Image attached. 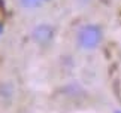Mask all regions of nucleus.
Wrapping results in <instances>:
<instances>
[{
	"label": "nucleus",
	"mask_w": 121,
	"mask_h": 113,
	"mask_svg": "<svg viewBox=\"0 0 121 113\" xmlns=\"http://www.w3.org/2000/svg\"><path fill=\"white\" fill-rule=\"evenodd\" d=\"M2 31H3V22H0V34H2Z\"/></svg>",
	"instance_id": "nucleus-5"
},
{
	"label": "nucleus",
	"mask_w": 121,
	"mask_h": 113,
	"mask_svg": "<svg viewBox=\"0 0 121 113\" xmlns=\"http://www.w3.org/2000/svg\"><path fill=\"white\" fill-rule=\"evenodd\" d=\"M4 3L0 0V22H3V20H4Z\"/></svg>",
	"instance_id": "nucleus-4"
},
{
	"label": "nucleus",
	"mask_w": 121,
	"mask_h": 113,
	"mask_svg": "<svg viewBox=\"0 0 121 113\" xmlns=\"http://www.w3.org/2000/svg\"><path fill=\"white\" fill-rule=\"evenodd\" d=\"M103 40V30L99 24H85L76 34V45L82 51H94Z\"/></svg>",
	"instance_id": "nucleus-1"
},
{
	"label": "nucleus",
	"mask_w": 121,
	"mask_h": 113,
	"mask_svg": "<svg viewBox=\"0 0 121 113\" xmlns=\"http://www.w3.org/2000/svg\"><path fill=\"white\" fill-rule=\"evenodd\" d=\"M114 113H121V110H115V112H114Z\"/></svg>",
	"instance_id": "nucleus-6"
},
{
	"label": "nucleus",
	"mask_w": 121,
	"mask_h": 113,
	"mask_svg": "<svg viewBox=\"0 0 121 113\" xmlns=\"http://www.w3.org/2000/svg\"><path fill=\"white\" fill-rule=\"evenodd\" d=\"M18 4L26 11H35L46 4V2L45 0H18Z\"/></svg>",
	"instance_id": "nucleus-3"
},
{
	"label": "nucleus",
	"mask_w": 121,
	"mask_h": 113,
	"mask_svg": "<svg viewBox=\"0 0 121 113\" xmlns=\"http://www.w3.org/2000/svg\"><path fill=\"white\" fill-rule=\"evenodd\" d=\"M45 2H46V3H49V2H52V0H45Z\"/></svg>",
	"instance_id": "nucleus-7"
},
{
	"label": "nucleus",
	"mask_w": 121,
	"mask_h": 113,
	"mask_svg": "<svg viewBox=\"0 0 121 113\" xmlns=\"http://www.w3.org/2000/svg\"><path fill=\"white\" fill-rule=\"evenodd\" d=\"M55 30L52 25L49 24H39L33 28L31 31V39L38 45H48L51 40L54 39Z\"/></svg>",
	"instance_id": "nucleus-2"
}]
</instances>
